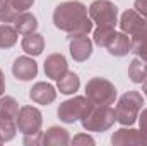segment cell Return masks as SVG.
Segmentation results:
<instances>
[{"mask_svg": "<svg viewBox=\"0 0 147 146\" xmlns=\"http://www.w3.org/2000/svg\"><path fill=\"white\" fill-rule=\"evenodd\" d=\"M53 24L57 29L65 31L69 40L86 36L92 31V19L87 16V7L82 2L69 0L57 5L53 12Z\"/></svg>", "mask_w": 147, "mask_h": 146, "instance_id": "cell-1", "label": "cell"}, {"mask_svg": "<svg viewBox=\"0 0 147 146\" xmlns=\"http://www.w3.org/2000/svg\"><path fill=\"white\" fill-rule=\"evenodd\" d=\"M116 122V113L111 105H94L87 112V115L80 120L82 127L89 132H105L113 127Z\"/></svg>", "mask_w": 147, "mask_h": 146, "instance_id": "cell-2", "label": "cell"}, {"mask_svg": "<svg viewBox=\"0 0 147 146\" xmlns=\"http://www.w3.org/2000/svg\"><path fill=\"white\" fill-rule=\"evenodd\" d=\"M144 105V96L139 91H127L116 103V122H120L121 126H134L135 120L139 119V113Z\"/></svg>", "mask_w": 147, "mask_h": 146, "instance_id": "cell-3", "label": "cell"}, {"mask_svg": "<svg viewBox=\"0 0 147 146\" xmlns=\"http://www.w3.org/2000/svg\"><path fill=\"white\" fill-rule=\"evenodd\" d=\"M86 96L94 105H113L116 100V88L105 77H92L86 84Z\"/></svg>", "mask_w": 147, "mask_h": 146, "instance_id": "cell-4", "label": "cell"}, {"mask_svg": "<svg viewBox=\"0 0 147 146\" xmlns=\"http://www.w3.org/2000/svg\"><path fill=\"white\" fill-rule=\"evenodd\" d=\"M92 107V102L87 96H74L70 100H65L58 105L57 115L62 122L65 124H74L77 120H82L87 112Z\"/></svg>", "mask_w": 147, "mask_h": 146, "instance_id": "cell-5", "label": "cell"}, {"mask_svg": "<svg viewBox=\"0 0 147 146\" xmlns=\"http://www.w3.org/2000/svg\"><path fill=\"white\" fill-rule=\"evenodd\" d=\"M89 17L98 26H111L118 23V7L110 0H94L87 9Z\"/></svg>", "mask_w": 147, "mask_h": 146, "instance_id": "cell-6", "label": "cell"}, {"mask_svg": "<svg viewBox=\"0 0 147 146\" xmlns=\"http://www.w3.org/2000/svg\"><path fill=\"white\" fill-rule=\"evenodd\" d=\"M16 124H17L19 132H22L24 136H28V134H36V132L41 131V126H43V113H41L36 107L24 105V107L19 108Z\"/></svg>", "mask_w": 147, "mask_h": 146, "instance_id": "cell-7", "label": "cell"}, {"mask_svg": "<svg viewBox=\"0 0 147 146\" xmlns=\"http://www.w3.org/2000/svg\"><path fill=\"white\" fill-rule=\"evenodd\" d=\"M120 28L128 36H134V35H137V33L147 29V19L144 16H140L135 9H128V10H125L121 14Z\"/></svg>", "mask_w": 147, "mask_h": 146, "instance_id": "cell-8", "label": "cell"}, {"mask_svg": "<svg viewBox=\"0 0 147 146\" xmlns=\"http://www.w3.org/2000/svg\"><path fill=\"white\" fill-rule=\"evenodd\" d=\"M12 74L19 81H31L38 76V64L31 57H17L12 64Z\"/></svg>", "mask_w": 147, "mask_h": 146, "instance_id": "cell-9", "label": "cell"}, {"mask_svg": "<svg viewBox=\"0 0 147 146\" xmlns=\"http://www.w3.org/2000/svg\"><path fill=\"white\" fill-rule=\"evenodd\" d=\"M111 143L115 146H142V145H146L140 131L127 127V126H123L121 129H118V131L113 132Z\"/></svg>", "mask_w": 147, "mask_h": 146, "instance_id": "cell-10", "label": "cell"}, {"mask_svg": "<svg viewBox=\"0 0 147 146\" xmlns=\"http://www.w3.org/2000/svg\"><path fill=\"white\" fill-rule=\"evenodd\" d=\"M67 71H69V64H67V59L62 53H51V55L46 57V60H45V74H46V77L57 81Z\"/></svg>", "mask_w": 147, "mask_h": 146, "instance_id": "cell-11", "label": "cell"}, {"mask_svg": "<svg viewBox=\"0 0 147 146\" xmlns=\"http://www.w3.org/2000/svg\"><path fill=\"white\" fill-rule=\"evenodd\" d=\"M29 98H31L34 103H38V105H50V103L55 102L57 91H55V88H53L50 83L39 81V83H36V84L29 89Z\"/></svg>", "mask_w": 147, "mask_h": 146, "instance_id": "cell-12", "label": "cell"}, {"mask_svg": "<svg viewBox=\"0 0 147 146\" xmlns=\"http://www.w3.org/2000/svg\"><path fill=\"white\" fill-rule=\"evenodd\" d=\"M70 55L75 62H86L92 55V41L87 35L70 40Z\"/></svg>", "mask_w": 147, "mask_h": 146, "instance_id": "cell-13", "label": "cell"}, {"mask_svg": "<svg viewBox=\"0 0 147 146\" xmlns=\"http://www.w3.org/2000/svg\"><path fill=\"white\" fill-rule=\"evenodd\" d=\"M108 53L113 57H125L132 52V40L127 33H115V36L111 38V41L106 46Z\"/></svg>", "mask_w": 147, "mask_h": 146, "instance_id": "cell-14", "label": "cell"}, {"mask_svg": "<svg viewBox=\"0 0 147 146\" xmlns=\"http://www.w3.org/2000/svg\"><path fill=\"white\" fill-rule=\"evenodd\" d=\"M69 143H70L69 131L60 126L50 127L46 132H43V138H41V145L45 146H65Z\"/></svg>", "mask_w": 147, "mask_h": 146, "instance_id": "cell-15", "label": "cell"}, {"mask_svg": "<svg viewBox=\"0 0 147 146\" xmlns=\"http://www.w3.org/2000/svg\"><path fill=\"white\" fill-rule=\"evenodd\" d=\"M21 46H22V50L28 55L38 57L45 50V38H43V35H39L36 31L34 33H29V35H24L22 41H21Z\"/></svg>", "mask_w": 147, "mask_h": 146, "instance_id": "cell-16", "label": "cell"}, {"mask_svg": "<svg viewBox=\"0 0 147 146\" xmlns=\"http://www.w3.org/2000/svg\"><path fill=\"white\" fill-rule=\"evenodd\" d=\"M57 88L62 95H74L80 88V79L72 71H67L62 77L57 79Z\"/></svg>", "mask_w": 147, "mask_h": 146, "instance_id": "cell-17", "label": "cell"}, {"mask_svg": "<svg viewBox=\"0 0 147 146\" xmlns=\"http://www.w3.org/2000/svg\"><path fill=\"white\" fill-rule=\"evenodd\" d=\"M14 28L17 29V33L21 35H29V33H34L38 28V19L34 14L31 12H21L17 16V19L14 21Z\"/></svg>", "mask_w": 147, "mask_h": 146, "instance_id": "cell-18", "label": "cell"}, {"mask_svg": "<svg viewBox=\"0 0 147 146\" xmlns=\"http://www.w3.org/2000/svg\"><path fill=\"white\" fill-rule=\"evenodd\" d=\"M128 77L135 84H142L147 79V62L140 60L139 57L134 59L128 65Z\"/></svg>", "mask_w": 147, "mask_h": 146, "instance_id": "cell-19", "label": "cell"}, {"mask_svg": "<svg viewBox=\"0 0 147 146\" xmlns=\"http://www.w3.org/2000/svg\"><path fill=\"white\" fill-rule=\"evenodd\" d=\"M132 40V53H135L140 60L147 62V29L130 36Z\"/></svg>", "mask_w": 147, "mask_h": 146, "instance_id": "cell-20", "label": "cell"}, {"mask_svg": "<svg viewBox=\"0 0 147 146\" xmlns=\"http://www.w3.org/2000/svg\"><path fill=\"white\" fill-rule=\"evenodd\" d=\"M19 113V103L12 96H0V117L5 119H17Z\"/></svg>", "mask_w": 147, "mask_h": 146, "instance_id": "cell-21", "label": "cell"}, {"mask_svg": "<svg viewBox=\"0 0 147 146\" xmlns=\"http://www.w3.org/2000/svg\"><path fill=\"white\" fill-rule=\"evenodd\" d=\"M115 33H116V31H115V28H111V26H98V28L94 29L92 41H94L96 46L106 48L108 43L111 41V38L115 36Z\"/></svg>", "mask_w": 147, "mask_h": 146, "instance_id": "cell-22", "label": "cell"}, {"mask_svg": "<svg viewBox=\"0 0 147 146\" xmlns=\"http://www.w3.org/2000/svg\"><path fill=\"white\" fill-rule=\"evenodd\" d=\"M17 29L9 26V24H2L0 26V48H12L17 43Z\"/></svg>", "mask_w": 147, "mask_h": 146, "instance_id": "cell-23", "label": "cell"}, {"mask_svg": "<svg viewBox=\"0 0 147 146\" xmlns=\"http://www.w3.org/2000/svg\"><path fill=\"white\" fill-rule=\"evenodd\" d=\"M16 132H17V124L14 119H5V117H0V138L5 141H10L16 138Z\"/></svg>", "mask_w": 147, "mask_h": 146, "instance_id": "cell-24", "label": "cell"}, {"mask_svg": "<svg viewBox=\"0 0 147 146\" xmlns=\"http://www.w3.org/2000/svg\"><path fill=\"white\" fill-rule=\"evenodd\" d=\"M19 14H21V12L12 5L10 0H7L5 3L0 5V21H2L3 24H10V23H14V21L17 19Z\"/></svg>", "mask_w": 147, "mask_h": 146, "instance_id": "cell-25", "label": "cell"}, {"mask_svg": "<svg viewBox=\"0 0 147 146\" xmlns=\"http://www.w3.org/2000/svg\"><path fill=\"white\" fill-rule=\"evenodd\" d=\"M139 131L144 138V143L147 145V108H142V112L139 113Z\"/></svg>", "mask_w": 147, "mask_h": 146, "instance_id": "cell-26", "label": "cell"}, {"mask_svg": "<svg viewBox=\"0 0 147 146\" xmlns=\"http://www.w3.org/2000/svg\"><path fill=\"white\" fill-rule=\"evenodd\" d=\"M10 2H12V5H14L19 12H26V10L31 9L33 3H34V0H10Z\"/></svg>", "mask_w": 147, "mask_h": 146, "instance_id": "cell-27", "label": "cell"}, {"mask_svg": "<svg viewBox=\"0 0 147 146\" xmlns=\"http://www.w3.org/2000/svg\"><path fill=\"white\" fill-rule=\"evenodd\" d=\"M41 138H43V132H41V131L36 132V134H28V136H24V145L26 146L41 145Z\"/></svg>", "mask_w": 147, "mask_h": 146, "instance_id": "cell-28", "label": "cell"}, {"mask_svg": "<svg viewBox=\"0 0 147 146\" xmlns=\"http://www.w3.org/2000/svg\"><path fill=\"white\" fill-rule=\"evenodd\" d=\"M72 145H94V139L87 134H77L75 138L72 139Z\"/></svg>", "mask_w": 147, "mask_h": 146, "instance_id": "cell-29", "label": "cell"}, {"mask_svg": "<svg viewBox=\"0 0 147 146\" xmlns=\"http://www.w3.org/2000/svg\"><path fill=\"white\" fill-rule=\"evenodd\" d=\"M134 9L147 19V0H135L134 2Z\"/></svg>", "mask_w": 147, "mask_h": 146, "instance_id": "cell-30", "label": "cell"}, {"mask_svg": "<svg viewBox=\"0 0 147 146\" xmlns=\"http://www.w3.org/2000/svg\"><path fill=\"white\" fill-rule=\"evenodd\" d=\"M5 93V76L2 72V69H0V96Z\"/></svg>", "mask_w": 147, "mask_h": 146, "instance_id": "cell-31", "label": "cell"}, {"mask_svg": "<svg viewBox=\"0 0 147 146\" xmlns=\"http://www.w3.org/2000/svg\"><path fill=\"white\" fill-rule=\"evenodd\" d=\"M142 91H144V95L147 96V79L144 81V83H142Z\"/></svg>", "mask_w": 147, "mask_h": 146, "instance_id": "cell-32", "label": "cell"}, {"mask_svg": "<svg viewBox=\"0 0 147 146\" xmlns=\"http://www.w3.org/2000/svg\"><path fill=\"white\" fill-rule=\"evenodd\" d=\"M5 2H7V0H0V5H2V3H5Z\"/></svg>", "mask_w": 147, "mask_h": 146, "instance_id": "cell-33", "label": "cell"}, {"mask_svg": "<svg viewBox=\"0 0 147 146\" xmlns=\"http://www.w3.org/2000/svg\"><path fill=\"white\" fill-rule=\"evenodd\" d=\"M2 143H3V139H2V138H0V145H2Z\"/></svg>", "mask_w": 147, "mask_h": 146, "instance_id": "cell-34", "label": "cell"}]
</instances>
